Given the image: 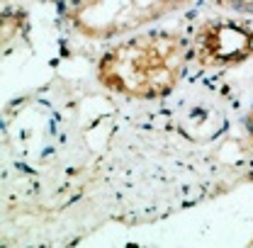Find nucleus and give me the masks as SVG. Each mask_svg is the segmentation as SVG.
Returning a JSON list of instances; mask_svg holds the SVG:
<instances>
[{"instance_id": "7ed1b4c3", "label": "nucleus", "mask_w": 253, "mask_h": 248, "mask_svg": "<svg viewBox=\"0 0 253 248\" xmlns=\"http://www.w3.org/2000/svg\"><path fill=\"white\" fill-rule=\"evenodd\" d=\"M253 61V30L234 17L202 20L190 34V66L219 71Z\"/></svg>"}, {"instance_id": "f257e3e1", "label": "nucleus", "mask_w": 253, "mask_h": 248, "mask_svg": "<svg viewBox=\"0 0 253 248\" xmlns=\"http://www.w3.org/2000/svg\"><path fill=\"white\" fill-rule=\"evenodd\" d=\"M190 68V34L139 30L110 44L97 61V83L129 100L170 95Z\"/></svg>"}, {"instance_id": "20e7f679", "label": "nucleus", "mask_w": 253, "mask_h": 248, "mask_svg": "<svg viewBox=\"0 0 253 248\" xmlns=\"http://www.w3.org/2000/svg\"><path fill=\"white\" fill-rule=\"evenodd\" d=\"M224 15H253V0H210Z\"/></svg>"}, {"instance_id": "f03ea898", "label": "nucleus", "mask_w": 253, "mask_h": 248, "mask_svg": "<svg viewBox=\"0 0 253 248\" xmlns=\"http://www.w3.org/2000/svg\"><path fill=\"white\" fill-rule=\"evenodd\" d=\"M190 0H66V20L88 39H112L139 32L173 15Z\"/></svg>"}, {"instance_id": "39448f33", "label": "nucleus", "mask_w": 253, "mask_h": 248, "mask_svg": "<svg viewBox=\"0 0 253 248\" xmlns=\"http://www.w3.org/2000/svg\"><path fill=\"white\" fill-rule=\"evenodd\" d=\"M244 134H246V146L253 151V102L251 110L246 112V120H244Z\"/></svg>"}]
</instances>
